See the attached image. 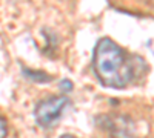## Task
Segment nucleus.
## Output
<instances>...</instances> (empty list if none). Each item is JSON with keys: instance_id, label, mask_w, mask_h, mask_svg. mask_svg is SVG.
I'll use <instances>...</instances> for the list:
<instances>
[{"instance_id": "7", "label": "nucleus", "mask_w": 154, "mask_h": 138, "mask_svg": "<svg viewBox=\"0 0 154 138\" xmlns=\"http://www.w3.org/2000/svg\"><path fill=\"white\" fill-rule=\"evenodd\" d=\"M60 138H75L74 135H69V134H65V135H62Z\"/></svg>"}, {"instance_id": "4", "label": "nucleus", "mask_w": 154, "mask_h": 138, "mask_svg": "<svg viewBox=\"0 0 154 138\" xmlns=\"http://www.w3.org/2000/svg\"><path fill=\"white\" fill-rule=\"evenodd\" d=\"M23 74L26 75V77H28L29 80L37 81V83H46V81H49V80H51L49 75H48V74H45V72H42V71L35 72V71H31V69H23Z\"/></svg>"}, {"instance_id": "2", "label": "nucleus", "mask_w": 154, "mask_h": 138, "mask_svg": "<svg viewBox=\"0 0 154 138\" xmlns=\"http://www.w3.org/2000/svg\"><path fill=\"white\" fill-rule=\"evenodd\" d=\"M68 104L69 98L65 95H54L38 101L34 109L35 123L43 129L53 128V124H56L60 120L63 110L68 107Z\"/></svg>"}, {"instance_id": "3", "label": "nucleus", "mask_w": 154, "mask_h": 138, "mask_svg": "<svg viewBox=\"0 0 154 138\" xmlns=\"http://www.w3.org/2000/svg\"><path fill=\"white\" fill-rule=\"evenodd\" d=\"M97 126L108 132L112 138H134L136 124L134 121L122 114H102L96 118Z\"/></svg>"}, {"instance_id": "5", "label": "nucleus", "mask_w": 154, "mask_h": 138, "mask_svg": "<svg viewBox=\"0 0 154 138\" xmlns=\"http://www.w3.org/2000/svg\"><path fill=\"white\" fill-rule=\"evenodd\" d=\"M8 137V123L3 117H0V138Z\"/></svg>"}, {"instance_id": "1", "label": "nucleus", "mask_w": 154, "mask_h": 138, "mask_svg": "<svg viewBox=\"0 0 154 138\" xmlns=\"http://www.w3.org/2000/svg\"><path fill=\"white\" fill-rule=\"evenodd\" d=\"M93 69L97 80L112 89H123L134 83V80L146 69L145 61L130 55L114 40L103 37L94 46Z\"/></svg>"}, {"instance_id": "6", "label": "nucleus", "mask_w": 154, "mask_h": 138, "mask_svg": "<svg viewBox=\"0 0 154 138\" xmlns=\"http://www.w3.org/2000/svg\"><path fill=\"white\" fill-rule=\"evenodd\" d=\"M72 83L69 81V80H62L60 81V89L63 91V92H71L72 91Z\"/></svg>"}]
</instances>
